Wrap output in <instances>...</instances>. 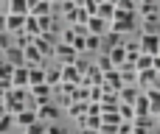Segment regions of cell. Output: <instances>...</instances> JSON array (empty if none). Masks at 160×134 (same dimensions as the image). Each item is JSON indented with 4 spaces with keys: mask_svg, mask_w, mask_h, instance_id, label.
<instances>
[{
    "mask_svg": "<svg viewBox=\"0 0 160 134\" xmlns=\"http://www.w3.org/2000/svg\"><path fill=\"white\" fill-rule=\"evenodd\" d=\"M3 59H6L11 67H22V64H25V53H22V48H17V45H6Z\"/></svg>",
    "mask_w": 160,
    "mask_h": 134,
    "instance_id": "cell-6",
    "label": "cell"
},
{
    "mask_svg": "<svg viewBox=\"0 0 160 134\" xmlns=\"http://www.w3.org/2000/svg\"><path fill=\"white\" fill-rule=\"evenodd\" d=\"M152 6H160V0H141L138 8H152Z\"/></svg>",
    "mask_w": 160,
    "mask_h": 134,
    "instance_id": "cell-39",
    "label": "cell"
},
{
    "mask_svg": "<svg viewBox=\"0 0 160 134\" xmlns=\"http://www.w3.org/2000/svg\"><path fill=\"white\" fill-rule=\"evenodd\" d=\"M14 118V123L20 126V129H28V126H34L37 123V109H22V112H17V115H11Z\"/></svg>",
    "mask_w": 160,
    "mask_h": 134,
    "instance_id": "cell-11",
    "label": "cell"
},
{
    "mask_svg": "<svg viewBox=\"0 0 160 134\" xmlns=\"http://www.w3.org/2000/svg\"><path fill=\"white\" fill-rule=\"evenodd\" d=\"M70 3H73L76 8H82V6H84V0H70Z\"/></svg>",
    "mask_w": 160,
    "mask_h": 134,
    "instance_id": "cell-44",
    "label": "cell"
},
{
    "mask_svg": "<svg viewBox=\"0 0 160 134\" xmlns=\"http://www.w3.org/2000/svg\"><path fill=\"white\" fill-rule=\"evenodd\" d=\"M101 45H104V36H93V34L84 36V53H96L101 50Z\"/></svg>",
    "mask_w": 160,
    "mask_h": 134,
    "instance_id": "cell-20",
    "label": "cell"
},
{
    "mask_svg": "<svg viewBox=\"0 0 160 134\" xmlns=\"http://www.w3.org/2000/svg\"><path fill=\"white\" fill-rule=\"evenodd\" d=\"M93 64H96V67H98L101 73H110V70H115V64L110 62V56H107V53H101V56H98V59H96Z\"/></svg>",
    "mask_w": 160,
    "mask_h": 134,
    "instance_id": "cell-33",
    "label": "cell"
},
{
    "mask_svg": "<svg viewBox=\"0 0 160 134\" xmlns=\"http://www.w3.org/2000/svg\"><path fill=\"white\" fill-rule=\"evenodd\" d=\"M45 84L56 90L62 84V67H45Z\"/></svg>",
    "mask_w": 160,
    "mask_h": 134,
    "instance_id": "cell-18",
    "label": "cell"
},
{
    "mask_svg": "<svg viewBox=\"0 0 160 134\" xmlns=\"http://www.w3.org/2000/svg\"><path fill=\"white\" fill-rule=\"evenodd\" d=\"M101 123H107V126H121V115H118V109L101 112Z\"/></svg>",
    "mask_w": 160,
    "mask_h": 134,
    "instance_id": "cell-32",
    "label": "cell"
},
{
    "mask_svg": "<svg viewBox=\"0 0 160 134\" xmlns=\"http://www.w3.org/2000/svg\"><path fill=\"white\" fill-rule=\"evenodd\" d=\"M118 115H121L124 123H135V109L129 104H118Z\"/></svg>",
    "mask_w": 160,
    "mask_h": 134,
    "instance_id": "cell-31",
    "label": "cell"
},
{
    "mask_svg": "<svg viewBox=\"0 0 160 134\" xmlns=\"http://www.w3.org/2000/svg\"><path fill=\"white\" fill-rule=\"evenodd\" d=\"M96 17H101L104 22H112V20H115V6H112V3H101L98 11H96Z\"/></svg>",
    "mask_w": 160,
    "mask_h": 134,
    "instance_id": "cell-24",
    "label": "cell"
},
{
    "mask_svg": "<svg viewBox=\"0 0 160 134\" xmlns=\"http://www.w3.org/2000/svg\"><path fill=\"white\" fill-rule=\"evenodd\" d=\"M11 87H17V90H28V64H22V67H14Z\"/></svg>",
    "mask_w": 160,
    "mask_h": 134,
    "instance_id": "cell-13",
    "label": "cell"
},
{
    "mask_svg": "<svg viewBox=\"0 0 160 134\" xmlns=\"http://www.w3.org/2000/svg\"><path fill=\"white\" fill-rule=\"evenodd\" d=\"M107 56H110V62H112L115 67H121V64L127 62V50H124V45H118V48H110V50H107Z\"/></svg>",
    "mask_w": 160,
    "mask_h": 134,
    "instance_id": "cell-21",
    "label": "cell"
},
{
    "mask_svg": "<svg viewBox=\"0 0 160 134\" xmlns=\"http://www.w3.org/2000/svg\"><path fill=\"white\" fill-rule=\"evenodd\" d=\"M104 45H107V50H110V48H118V45H124V39H121V34L110 31V34L104 36Z\"/></svg>",
    "mask_w": 160,
    "mask_h": 134,
    "instance_id": "cell-34",
    "label": "cell"
},
{
    "mask_svg": "<svg viewBox=\"0 0 160 134\" xmlns=\"http://www.w3.org/2000/svg\"><path fill=\"white\" fill-rule=\"evenodd\" d=\"M11 123H14V118H11V115H3V118H0V134H8Z\"/></svg>",
    "mask_w": 160,
    "mask_h": 134,
    "instance_id": "cell-37",
    "label": "cell"
},
{
    "mask_svg": "<svg viewBox=\"0 0 160 134\" xmlns=\"http://www.w3.org/2000/svg\"><path fill=\"white\" fill-rule=\"evenodd\" d=\"M0 14H3V11H0Z\"/></svg>",
    "mask_w": 160,
    "mask_h": 134,
    "instance_id": "cell-49",
    "label": "cell"
},
{
    "mask_svg": "<svg viewBox=\"0 0 160 134\" xmlns=\"http://www.w3.org/2000/svg\"><path fill=\"white\" fill-rule=\"evenodd\" d=\"M28 14H31V17H37V20H39V17H48V14H51V3H48V0H39V3H34V6H31V11H28Z\"/></svg>",
    "mask_w": 160,
    "mask_h": 134,
    "instance_id": "cell-23",
    "label": "cell"
},
{
    "mask_svg": "<svg viewBox=\"0 0 160 134\" xmlns=\"http://www.w3.org/2000/svg\"><path fill=\"white\" fill-rule=\"evenodd\" d=\"M22 134H48V123H42V120H37L34 126H28V129H22Z\"/></svg>",
    "mask_w": 160,
    "mask_h": 134,
    "instance_id": "cell-35",
    "label": "cell"
},
{
    "mask_svg": "<svg viewBox=\"0 0 160 134\" xmlns=\"http://www.w3.org/2000/svg\"><path fill=\"white\" fill-rule=\"evenodd\" d=\"M152 70H155V73L160 76V56H155V67H152Z\"/></svg>",
    "mask_w": 160,
    "mask_h": 134,
    "instance_id": "cell-42",
    "label": "cell"
},
{
    "mask_svg": "<svg viewBox=\"0 0 160 134\" xmlns=\"http://www.w3.org/2000/svg\"><path fill=\"white\" fill-rule=\"evenodd\" d=\"M90 3H96V6H101V3H107V0H90Z\"/></svg>",
    "mask_w": 160,
    "mask_h": 134,
    "instance_id": "cell-47",
    "label": "cell"
},
{
    "mask_svg": "<svg viewBox=\"0 0 160 134\" xmlns=\"http://www.w3.org/2000/svg\"><path fill=\"white\" fill-rule=\"evenodd\" d=\"M132 3H135V6H138V3H141V0H132Z\"/></svg>",
    "mask_w": 160,
    "mask_h": 134,
    "instance_id": "cell-48",
    "label": "cell"
},
{
    "mask_svg": "<svg viewBox=\"0 0 160 134\" xmlns=\"http://www.w3.org/2000/svg\"><path fill=\"white\" fill-rule=\"evenodd\" d=\"M53 59L59 62V67H65V64H76V62H79V53H76L70 45L56 42V48H53Z\"/></svg>",
    "mask_w": 160,
    "mask_h": 134,
    "instance_id": "cell-3",
    "label": "cell"
},
{
    "mask_svg": "<svg viewBox=\"0 0 160 134\" xmlns=\"http://www.w3.org/2000/svg\"><path fill=\"white\" fill-rule=\"evenodd\" d=\"M51 95H53V87H48V84H37V87H28V98H31L34 109H37L39 104H48V101H51Z\"/></svg>",
    "mask_w": 160,
    "mask_h": 134,
    "instance_id": "cell-5",
    "label": "cell"
},
{
    "mask_svg": "<svg viewBox=\"0 0 160 134\" xmlns=\"http://www.w3.org/2000/svg\"><path fill=\"white\" fill-rule=\"evenodd\" d=\"M84 31L93 34V36H107V34H110V22H104L101 17H90L87 25H84Z\"/></svg>",
    "mask_w": 160,
    "mask_h": 134,
    "instance_id": "cell-9",
    "label": "cell"
},
{
    "mask_svg": "<svg viewBox=\"0 0 160 134\" xmlns=\"http://www.w3.org/2000/svg\"><path fill=\"white\" fill-rule=\"evenodd\" d=\"M22 34H25V36H31V39H37V36L42 34V31H39V20L28 14V17H25V31H22Z\"/></svg>",
    "mask_w": 160,
    "mask_h": 134,
    "instance_id": "cell-19",
    "label": "cell"
},
{
    "mask_svg": "<svg viewBox=\"0 0 160 134\" xmlns=\"http://www.w3.org/2000/svg\"><path fill=\"white\" fill-rule=\"evenodd\" d=\"M101 87H104V92H121V90H124L121 73H118V70H110V73H104V81H101Z\"/></svg>",
    "mask_w": 160,
    "mask_h": 134,
    "instance_id": "cell-7",
    "label": "cell"
},
{
    "mask_svg": "<svg viewBox=\"0 0 160 134\" xmlns=\"http://www.w3.org/2000/svg\"><path fill=\"white\" fill-rule=\"evenodd\" d=\"M25 101H28V90H17V87H11V90L6 92V98H3V104H6V112H8V115L22 112V109H25Z\"/></svg>",
    "mask_w": 160,
    "mask_h": 134,
    "instance_id": "cell-2",
    "label": "cell"
},
{
    "mask_svg": "<svg viewBox=\"0 0 160 134\" xmlns=\"http://www.w3.org/2000/svg\"><path fill=\"white\" fill-rule=\"evenodd\" d=\"M141 92H143L141 87H124V90L118 92V101H121V104H129V106H132V104L141 98Z\"/></svg>",
    "mask_w": 160,
    "mask_h": 134,
    "instance_id": "cell-15",
    "label": "cell"
},
{
    "mask_svg": "<svg viewBox=\"0 0 160 134\" xmlns=\"http://www.w3.org/2000/svg\"><path fill=\"white\" fill-rule=\"evenodd\" d=\"M118 134H132V123H124V120H121V126H118Z\"/></svg>",
    "mask_w": 160,
    "mask_h": 134,
    "instance_id": "cell-40",
    "label": "cell"
},
{
    "mask_svg": "<svg viewBox=\"0 0 160 134\" xmlns=\"http://www.w3.org/2000/svg\"><path fill=\"white\" fill-rule=\"evenodd\" d=\"M96 134H118V126H107V123H101V129Z\"/></svg>",
    "mask_w": 160,
    "mask_h": 134,
    "instance_id": "cell-38",
    "label": "cell"
},
{
    "mask_svg": "<svg viewBox=\"0 0 160 134\" xmlns=\"http://www.w3.org/2000/svg\"><path fill=\"white\" fill-rule=\"evenodd\" d=\"M48 134H65V132H62V129H59L56 123H51V126H48Z\"/></svg>",
    "mask_w": 160,
    "mask_h": 134,
    "instance_id": "cell-41",
    "label": "cell"
},
{
    "mask_svg": "<svg viewBox=\"0 0 160 134\" xmlns=\"http://www.w3.org/2000/svg\"><path fill=\"white\" fill-rule=\"evenodd\" d=\"M155 67V56H146V53H141L138 59H135V70L138 73H143V70H152Z\"/></svg>",
    "mask_w": 160,
    "mask_h": 134,
    "instance_id": "cell-27",
    "label": "cell"
},
{
    "mask_svg": "<svg viewBox=\"0 0 160 134\" xmlns=\"http://www.w3.org/2000/svg\"><path fill=\"white\" fill-rule=\"evenodd\" d=\"M65 112H68L73 120H79V123H82V120L87 118V104H82V101H70V104L65 106Z\"/></svg>",
    "mask_w": 160,
    "mask_h": 134,
    "instance_id": "cell-14",
    "label": "cell"
},
{
    "mask_svg": "<svg viewBox=\"0 0 160 134\" xmlns=\"http://www.w3.org/2000/svg\"><path fill=\"white\" fill-rule=\"evenodd\" d=\"M11 76H14V67L0 56V84H11Z\"/></svg>",
    "mask_w": 160,
    "mask_h": 134,
    "instance_id": "cell-28",
    "label": "cell"
},
{
    "mask_svg": "<svg viewBox=\"0 0 160 134\" xmlns=\"http://www.w3.org/2000/svg\"><path fill=\"white\" fill-rule=\"evenodd\" d=\"M138 45H141V53H146V56H160V34H141Z\"/></svg>",
    "mask_w": 160,
    "mask_h": 134,
    "instance_id": "cell-4",
    "label": "cell"
},
{
    "mask_svg": "<svg viewBox=\"0 0 160 134\" xmlns=\"http://www.w3.org/2000/svg\"><path fill=\"white\" fill-rule=\"evenodd\" d=\"M6 14H22V17H28V3L25 0H8Z\"/></svg>",
    "mask_w": 160,
    "mask_h": 134,
    "instance_id": "cell-25",
    "label": "cell"
},
{
    "mask_svg": "<svg viewBox=\"0 0 160 134\" xmlns=\"http://www.w3.org/2000/svg\"><path fill=\"white\" fill-rule=\"evenodd\" d=\"M124 50H127V62L135 64V59L141 56V45L138 42H124Z\"/></svg>",
    "mask_w": 160,
    "mask_h": 134,
    "instance_id": "cell-30",
    "label": "cell"
},
{
    "mask_svg": "<svg viewBox=\"0 0 160 134\" xmlns=\"http://www.w3.org/2000/svg\"><path fill=\"white\" fill-rule=\"evenodd\" d=\"M48 3H51V6H62L65 0H48Z\"/></svg>",
    "mask_w": 160,
    "mask_h": 134,
    "instance_id": "cell-46",
    "label": "cell"
},
{
    "mask_svg": "<svg viewBox=\"0 0 160 134\" xmlns=\"http://www.w3.org/2000/svg\"><path fill=\"white\" fill-rule=\"evenodd\" d=\"M132 109H135V118H152V109H149V98H146V92H141V98L132 104Z\"/></svg>",
    "mask_w": 160,
    "mask_h": 134,
    "instance_id": "cell-16",
    "label": "cell"
},
{
    "mask_svg": "<svg viewBox=\"0 0 160 134\" xmlns=\"http://www.w3.org/2000/svg\"><path fill=\"white\" fill-rule=\"evenodd\" d=\"M39 31H42V34H53V31H56V20H53V14L39 17Z\"/></svg>",
    "mask_w": 160,
    "mask_h": 134,
    "instance_id": "cell-29",
    "label": "cell"
},
{
    "mask_svg": "<svg viewBox=\"0 0 160 134\" xmlns=\"http://www.w3.org/2000/svg\"><path fill=\"white\" fill-rule=\"evenodd\" d=\"M158 120H160V118H158Z\"/></svg>",
    "mask_w": 160,
    "mask_h": 134,
    "instance_id": "cell-50",
    "label": "cell"
},
{
    "mask_svg": "<svg viewBox=\"0 0 160 134\" xmlns=\"http://www.w3.org/2000/svg\"><path fill=\"white\" fill-rule=\"evenodd\" d=\"M6 50V39H3V34H0V53Z\"/></svg>",
    "mask_w": 160,
    "mask_h": 134,
    "instance_id": "cell-45",
    "label": "cell"
},
{
    "mask_svg": "<svg viewBox=\"0 0 160 134\" xmlns=\"http://www.w3.org/2000/svg\"><path fill=\"white\" fill-rule=\"evenodd\" d=\"M146 98H149L152 118H160V90H149V92H146Z\"/></svg>",
    "mask_w": 160,
    "mask_h": 134,
    "instance_id": "cell-26",
    "label": "cell"
},
{
    "mask_svg": "<svg viewBox=\"0 0 160 134\" xmlns=\"http://www.w3.org/2000/svg\"><path fill=\"white\" fill-rule=\"evenodd\" d=\"M141 20H138V11H118L115 8V20L110 22V31H115V34H129V31H135V25H138Z\"/></svg>",
    "mask_w": 160,
    "mask_h": 134,
    "instance_id": "cell-1",
    "label": "cell"
},
{
    "mask_svg": "<svg viewBox=\"0 0 160 134\" xmlns=\"http://www.w3.org/2000/svg\"><path fill=\"white\" fill-rule=\"evenodd\" d=\"M115 8L118 11H138V6L132 0H115Z\"/></svg>",
    "mask_w": 160,
    "mask_h": 134,
    "instance_id": "cell-36",
    "label": "cell"
},
{
    "mask_svg": "<svg viewBox=\"0 0 160 134\" xmlns=\"http://www.w3.org/2000/svg\"><path fill=\"white\" fill-rule=\"evenodd\" d=\"M6 31V14H0V34Z\"/></svg>",
    "mask_w": 160,
    "mask_h": 134,
    "instance_id": "cell-43",
    "label": "cell"
},
{
    "mask_svg": "<svg viewBox=\"0 0 160 134\" xmlns=\"http://www.w3.org/2000/svg\"><path fill=\"white\" fill-rule=\"evenodd\" d=\"M79 126H82L87 134H96L98 129H101V115H90V112H87V118H84Z\"/></svg>",
    "mask_w": 160,
    "mask_h": 134,
    "instance_id": "cell-17",
    "label": "cell"
},
{
    "mask_svg": "<svg viewBox=\"0 0 160 134\" xmlns=\"http://www.w3.org/2000/svg\"><path fill=\"white\" fill-rule=\"evenodd\" d=\"M56 118H59V106H56V104L48 101V104H39V106H37V120H42V123H53Z\"/></svg>",
    "mask_w": 160,
    "mask_h": 134,
    "instance_id": "cell-8",
    "label": "cell"
},
{
    "mask_svg": "<svg viewBox=\"0 0 160 134\" xmlns=\"http://www.w3.org/2000/svg\"><path fill=\"white\" fill-rule=\"evenodd\" d=\"M6 31L8 34H22L25 31V17L22 14H6Z\"/></svg>",
    "mask_w": 160,
    "mask_h": 134,
    "instance_id": "cell-12",
    "label": "cell"
},
{
    "mask_svg": "<svg viewBox=\"0 0 160 134\" xmlns=\"http://www.w3.org/2000/svg\"><path fill=\"white\" fill-rule=\"evenodd\" d=\"M34 48L48 59V56H53V48H56V42H53V36L51 34H39L37 39H34Z\"/></svg>",
    "mask_w": 160,
    "mask_h": 134,
    "instance_id": "cell-10",
    "label": "cell"
},
{
    "mask_svg": "<svg viewBox=\"0 0 160 134\" xmlns=\"http://www.w3.org/2000/svg\"><path fill=\"white\" fill-rule=\"evenodd\" d=\"M45 84V67H28V87Z\"/></svg>",
    "mask_w": 160,
    "mask_h": 134,
    "instance_id": "cell-22",
    "label": "cell"
}]
</instances>
